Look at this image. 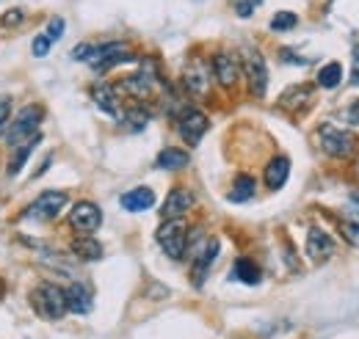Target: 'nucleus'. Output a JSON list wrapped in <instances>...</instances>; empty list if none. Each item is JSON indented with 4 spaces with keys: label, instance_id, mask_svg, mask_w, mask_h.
<instances>
[{
    "label": "nucleus",
    "instance_id": "f257e3e1",
    "mask_svg": "<svg viewBox=\"0 0 359 339\" xmlns=\"http://www.w3.org/2000/svg\"><path fill=\"white\" fill-rule=\"evenodd\" d=\"M39 122H42V108H39V105H25V108L17 113V119L11 122L8 132H6V144L14 149V146H20L22 141L34 138L36 130H39Z\"/></svg>",
    "mask_w": 359,
    "mask_h": 339
},
{
    "label": "nucleus",
    "instance_id": "f03ea898",
    "mask_svg": "<svg viewBox=\"0 0 359 339\" xmlns=\"http://www.w3.org/2000/svg\"><path fill=\"white\" fill-rule=\"evenodd\" d=\"M318 144L332 158H348L357 149V138L346 130L334 127V125H320L318 127Z\"/></svg>",
    "mask_w": 359,
    "mask_h": 339
},
{
    "label": "nucleus",
    "instance_id": "7ed1b4c3",
    "mask_svg": "<svg viewBox=\"0 0 359 339\" xmlns=\"http://www.w3.org/2000/svg\"><path fill=\"white\" fill-rule=\"evenodd\" d=\"M34 303H36V312L45 320H61L69 312L67 309V293L58 284H39L36 293H34Z\"/></svg>",
    "mask_w": 359,
    "mask_h": 339
},
{
    "label": "nucleus",
    "instance_id": "20e7f679",
    "mask_svg": "<svg viewBox=\"0 0 359 339\" xmlns=\"http://www.w3.org/2000/svg\"><path fill=\"white\" fill-rule=\"evenodd\" d=\"M158 243L166 254L172 259H182L185 256V249H188V229L182 223V218H175V221H163L161 229H158Z\"/></svg>",
    "mask_w": 359,
    "mask_h": 339
},
{
    "label": "nucleus",
    "instance_id": "39448f33",
    "mask_svg": "<svg viewBox=\"0 0 359 339\" xmlns=\"http://www.w3.org/2000/svg\"><path fill=\"white\" fill-rule=\"evenodd\" d=\"M64 207H67V193H64V191H45V193L28 207L25 218H34V221H53V218L61 215Z\"/></svg>",
    "mask_w": 359,
    "mask_h": 339
},
{
    "label": "nucleus",
    "instance_id": "423d86ee",
    "mask_svg": "<svg viewBox=\"0 0 359 339\" xmlns=\"http://www.w3.org/2000/svg\"><path fill=\"white\" fill-rule=\"evenodd\" d=\"M125 61H133V55H130V47L122 42L100 44V47L91 50V58H89V64L94 69H111V67L125 64Z\"/></svg>",
    "mask_w": 359,
    "mask_h": 339
},
{
    "label": "nucleus",
    "instance_id": "0eeeda50",
    "mask_svg": "<svg viewBox=\"0 0 359 339\" xmlns=\"http://www.w3.org/2000/svg\"><path fill=\"white\" fill-rule=\"evenodd\" d=\"M243 72L249 78V88L255 97H266V88H269V69H266V61L257 50H246L243 53Z\"/></svg>",
    "mask_w": 359,
    "mask_h": 339
},
{
    "label": "nucleus",
    "instance_id": "6e6552de",
    "mask_svg": "<svg viewBox=\"0 0 359 339\" xmlns=\"http://www.w3.org/2000/svg\"><path fill=\"white\" fill-rule=\"evenodd\" d=\"M208 127H210L208 116H205L202 111H196V108H188V111H182V116H180V122H177L180 138H182L185 144H191V146H196V144L205 138Z\"/></svg>",
    "mask_w": 359,
    "mask_h": 339
},
{
    "label": "nucleus",
    "instance_id": "1a4fd4ad",
    "mask_svg": "<svg viewBox=\"0 0 359 339\" xmlns=\"http://www.w3.org/2000/svg\"><path fill=\"white\" fill-rule=\"evenodd\" d=\"M69 223H72L75 232L91 235V232H97L100 223H102V210H100L94 202H78V205L72 207V212H69Z\"/></svg>",
    "mask_w": 359,
    "mask_h": 339
},
{
    "label": "nucleus",
    "instance_id": "9d476101",
    "mask_svg": "<svg viewBox=\"0 0 359 339\" xmlns=\"http://www.w3.org/2000/svg\"><path fill=\"white\" fill-rule=\"evenodd\" d=\"M334 251H337V246L323 229H310L307 232V254L313 262H326V259L334 256Z\"/></svg>",
    "mask_w": 359,
    "mask_h": 339
},
{
    "label": "nucleus",
    "instance_id": "9b49d317",
    "mask_svg": "<svg viewBox=\"0 0 359 339\" xmlns=\"http://www.w3.org/2000/svg\"><path fill=\"white\" fill-rule=\"evenodd\" d=\"M191 207H194V193H191L188 188H175V191L166 196L161 215H163L166 221H175V218H182Z\"/></svg>",
    "mask_w": 359,
    "mask_h": 339
},
{
    "label": "nucleus",
    "instance_id": "f8f14e48",
    "mask_svg": "<svg viewBox=\"0 0 359 339\" xmlns=\"http://www.w3.org/2000/svg\"><path fill=\"white\" fill-rule=\"evenodd\" d=\"M213 75H216V81L224 85V88H232V85L238 83L241 64H238L235 55H229V53H216V55H213Z\"/></svg>",
    "mask_w": 359,
    "mask_h": 339
},
{
    "label": "nucleus",
    "instance_id": "ddd939ff",
    "mask_svg": "<svg viewBox=\"0 0 359 339\" xmlns=\"http://www.w3.org/2000/svg\"><path fill=\"white\" fill-rule=\"evenodd\" d=\"M182 81H185V88H188L194 97H205V94L210 91V72H208V67H205L202 61L188 64Z\"/></svg>",
    "mask_w": 359,
    "mask_h": 339
},
{
    "label": "nucleus",
    "instance_id": "4468645a",
    "mask_svg": "<svg viewBox=\"0 0 359 339\" xmlns=\"http://www.w3.org/2000/svg\"><path fill=\"white\" fill-rule=\"evenodd\" d=\"M119 205L128 212H144L155 205V191L152 188H133L128 193H122Z\"/></svg>",
    "mask_w": 359,
    "mask_h": 339
},
{
    "label": "nucleus",
    "instance_id": "2eb2a0df",
    "mask_svg": "<svg viewBox=\"0 0 359 339\" xmlns=\"http://www.w3.org/2000/svg\"><path fill=\"white\" fill-rule=\"evenodd\" d=\"M216 256H219V240H208L205 249H202V251L196 254V259H194V282H196V284L205 282V276H208L210 265L216 262Z\"/></svg>",
    "mask_w": 359,
    "mask_h": 339
},
{
    "label": "nucleus",
    "instance_id": "dca6fc26",
    "mask_svg": "<svg viewBox=\"0 0 359 339\" xmlns=\"http://www.w3.org/2000/svg\"><path fill=\"white\" fill-rule=\"evenodd\" d=\"M91 99L97 102L100 111H105L108 116H119V102H116V91L108 83H97L91 88Z\"/></svg>",
    "mask_w": 359,
    "mask_h": 339
},
{
    "label": "nucleus",
    "instance_id": "f3484780",
    "mask_svg": "<svg viewBox=\"0 0 359 339\" xmlns=\"http://www.w3.org/2000/svg\"><path fill=\"white\" fill-rule=\"evenodd\" d=\"M287 177H290V160L287 158H273L269 166H266V185H269L271 191H279L285 182H287Z\"/></svg>",
    "mask_w": 359,
    "mask_h": 339
},
{
    "label": "nucleus",
    "instance_id": "a211bd4d",
    "mask_svg": "<svg viewBox=\"0 0 359 339\" xmlns=\"http://www.w3.org/2000/svg\"><path fill=\"white\" fill-rule=\"evenodd\" d=\"M122 91H130L133 97L144 99V97H149V94L155 91V75H149V72L130 75V78H125V81H122Z\"/></svg>",
    "mask_w": 359,
    "mask_h": 339
},
{
    "label": "nucleus",
    "instance_id": "6ab92c4d",
    "mask_svg": "<svg viewBox=\"0 0 359 339\" xmlns=\"http://www.w3.org/2000/svg\"><path fill=\"white\" fill-rule=\"evenodd\" d=\"M67 293V309L75 312V314H89L91 312V293L83 284H72Z\"/></svg>",
    "mask_w": 359,
    "mask_h": 339
},
{
    "label": "nucleus",
    "instance_id": "aec40b11",
    "mask_svg": "<svg viewBox=\"0 0 359 339\" xmlns=\"http://www.w3.org/2000/svg\"><path fill=\"white\" fill-rule=\"evenodd\" d=\"M155 163H158V169H163V171H180L191 163V158H188V152H185V149L166 146V149L158 155V160H155Z\"/></svg>",
    "mask_w": 359,
    "mask_h": 339
},
{
    "label": "nucleus",
    "instance_id": "412c9836",
    "mask_svg": "<svg viewBox=\"0 0 359 339\" xmlns=\"http://www.w3.org/2000/svg\"><path fill=\"white\" fill-rule=\"evenodd\" d=\"M72 254L78 259H86V262H94L102 256V243H97L91 235H81L72 240Z\"/></svg>",
    "mask_w": 359,
    "mask_h": 339
},
{
    "label": "nucleus",
    "instance_id": "4be33fe9",
    "mask_svg": "<svg viewBox=\"0 0 359 339\" xmlns=\"http://www.w3.org/2000/svg\"><path fill=\"white\" fill-rule=\"evenodd\" d=\"M255 191H257V182H255V177H249V174H241V177H235V182H232V191H229V202H235V205H241V202H249V199L255 196Z\"/></svg>",
    "mask_w": 359,
    "mask_h": 339
},
{
    "label": "nucleus",
    "instance_id": "5701e85b",
    "mask_svg": "<svg viewBox=\"0 0 359 339\" xmlns=\"http://www.w3.org/2000/svg\"><path fill=\"white\" fill-rule=\"evenodd\" d=\"M42 138H39V132L34 135V138H28V141H22L20 146H14V160L8 163V177H17L20 174V169L25 166V160H28V155L36 149V144H39Z\"/></svg>",
    "mask_w": 359,
    "mask_h": 339
},
{
    "label": "nucleus",
    "instance_id": "b1692460",
    "mask_svg": "<svg viewBox=\"0 0 359 339\" xmlns=\"http://www.w3.org/2000/svg\"><path fill=\"white\" fill-rule=\"evenodd\" d=\"M310 97H313V88L310 85H293V88H287L285 94H282V108H302V105H307L310 102Z\"/></svg>",
    "mask_w": 359,
    "mask_h": 339
},
{
    "label": "nucleus",
    "instance_id": "393cba45",
    "mask_svg": "<svg viewBox=\"0 0 359 339\" xmlns=\"http://www.w3.org/2000/svg\"><path fill=\"white\" fill-rule=\"evenodd\" d=\"M232 276L238 279V282H243V284H257L260 282V268L252 262V259H238L235 262V270H232Z\"/></svg>",
    "mask_w": 359,
    "mask_h": 339
},
{
    "label": "nucleus",
    "instance_id": "a878e982",
    "mask_svg": "<svg viewBox=\"0 0 359 339\" xmlns=\"http://www.w3.org/2000/svg\"><path fill=\"white\" fill-rule=\"evenodd\" d=\"M340 81H343V67H340L337 61L320 67V72H318V85H320V88H337Z\"/></svg>",
    "mask_w": 359,
    "mask_h": 339
},
{
    "label": "nucleus",
    "instance_id": "bb28decb",
    "mask_svg": "<svg viewBox=\"0 0 359 339\" xmlns=\"http://www.w3.org/2000/svg\"><path fill=\"white\" fill-rule=\"evenodd\" d=\"M122 122H125V127L138 132V130L147 127V122H149V111H144V108H133V111H128L125 116H122Z\"/></svg>",
    "mask_w": 359,
    "mask_h": 339
},
{
    "label": "nucleus",
    "instance_id": "cd10ccee",
    "mask_svg": "<svg viewBox=\"0 0 359 339\" xmlns=\"http://www.w3.org/2000/svg\"><path fill=\"white\" fill-rule=\"evenodd\" d=\"M296 25H299V17H296L293 11H279V14L271 20V31H276V34L290 31V28H296Z\"/></svg>",
    "mask_w": 359,
    "mask_h": 339
},
{
    "label": "nucleus",
    "instance_id": "c85d7f7f",
    "mask_svg": "<svg viewBox=\"0 0 359 339\" xmlns=\"http://www.w3.org/2000/svg\"><path fill=\"white\" fill-rule=\"evenodd\" d=\"M64 28H67V22H64V17H53L50 20V25H47V39L50 42H58L61 36H64Z\"/></svg>",
    "mask_w": 359,
    "mask_h": 339
},
{
    "label": "nucleus",
    "instance_id": "c756f323",
    "mask_svg": "<svg viewBox=\"0 0 359 339\" xmlns=\"http://www.w3.org/2000/svg\"><path fill=\"white\" fill-rule=\"evenodd\" d=\"M340 232H343V237L351 243V246H359V223H340Z\"/></svg>",
    "mask_w": 359,
    "mask_h": 339
},
{
    "label": "nucleus",
    "instance_id": "7c9ffc66",
    "mask_svg": "<svg viewBox=\"0 0 359 339\" xmlns=\"http://www.w3.org/2000/svg\"><path fill=\"white\" fill-rule=\"evenodd\" d=\"M50 39H47L45 34H42V36H36V39H34V44H31V50H34V55H36V58H45L47 53H50Z\"/></svg>",
    "mask_w": 359,
    "mask_h": 339
},
{
    "label": "nucleus",
    "instance_id": "2f4dec72",
    "mask_svg": "<svg viewBox=\"0 0 359 339\" xmlns=\"http://www.w3.org/2000/svg\"><path fill=\"white\" fill-rule=\"evenodd\" d=\"M8 119H11V97H0V132L6 130Z\"/></svg>",
    "mask_w": 359,
    "mask_h": 339
},
{
    "label": "nucleus",
    "instance_id": "473e14b6",
    "mask_svg": "<svg viewBox=\"0 0 359 339\" xmlns=\"http://www.w3.org/2000/svg\"><path fill=\"white\" fill-rule=\"evenodd\" d=\"M263 0H241L238 6H235V11H238V17H252V11L260 6Z\"/></svg>",
    "mask_w": 359,
    "mask_h": 339
},
{
    "label": "nucleus",
    "instance_id": "72a5a7b5",
    "mask_svg": "<svg viewBox=\"0 0 359 339\" xmlns=\"http://www.w3.org/2000/svg\"><path fill=\"white\" fill-rule=\"evenodd\" d=\"M22 20H25L22 8H14V11H8V14H3V17H0V25H20Z\"/></svg>",
    "mask_w": 359,
    "mask_h": 339
},
{
    "label": "nucleus",
    "instance_id": "f704fd0d",
    "mask_svg": "<svg viewBox=\"0 0 359 339\" xmlns=\"http://www.w3.org/2000/svg\"><path fill=\"white\" fill-rule=\"evenodd\" d=\"M91 50H94V44H78V47L72 50V58H75V61H89Z\"/></svg>",
    "mask_w": 359,
    "mask_h": 339
},
{
    "label": "nucleus",
    "instance_id": "c9c22d12",
    "mask_svg": "<svg viewBox=\"0 0 359 339\" xmlns=\"http://www.w3.org/2000/svg\"><path fill=\"white\" fill-rule=\"evenodd\" d=\"M351 83L359 85V44L354 47V69H351Z\"/></svg>",
    "mask_w": 359,
    "mask_h": 339
},
{
    "label": "nucleus",
    "instance_id": "e433bc0d",
    "mask_svg": "<svg viewBox=\"0 0 359 339\" xmlns=\"http://www.w3.org/2000/svg\"><path fill=\"white\" fill-rule=\"evenodd\" d=\"M351 212H354V218L359 221V193H354V196H351Z\"/></svg>",
    "mask_w": 359,
    "mask_h": 339
},
{
    "label": "nucleus",
    "instance_id": "4c0bfd02",
    "mask_svg": "<svg viewBox=\"0 0 359 339\" xmlns=\"http://www.w3.org/2000/svg\"><path fill=\"white\" fill-rule=\"evenodd\" d=\"M348 116H351V122H354V125H359V99L354 102V108H351V113H348Z\"/></svg>",
    "mask_w": 359,
    "mask_h": 339
}]
</instances>
